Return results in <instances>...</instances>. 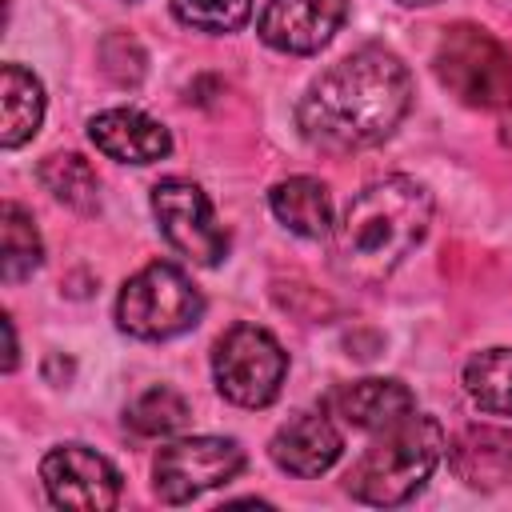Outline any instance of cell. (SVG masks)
I'll list each match as a JSON object with an SVG mask.
<instances>
[{"label": "cell", "mask_w": 512, "mask_h": 512, "mask_svg": "<svg viewBox=\"0 0 512 512\" xmlns=\"http://www.w3.org/2000/svg\"><path fill=\"white\" fill-rule=\"evenodd\" d=\"M40 120H44V84L20 64H4L0 68V144L20 148L24 140L36 136Z\"/></svg>", "instance_id": "15"}, {"label": "cell", "mask_w": 512, "mask_h": 512, "mask_svg": "<svg viewBox=\"0 0 512 512\" xmlns=\"http://www.w3.org/2000/svg\"><path fill=\"white\" fill-rule=\"evenodd\" d=\"M432 72L440 88L468 108H504L512 92V52L480 24L444 28L432 52Z\"/></svg>", "instance_id": "4"}, {"label": "cell", "mask_w": 512, "mask_h": 512, "mask_svg": "<svg viewBox=\"0 0 512 512\" xmlns=\"http://www.w3.org/2000/svg\"><path fill=\"white\" fill-rule=\"evenodd\" d=\"M464 388L480 404V412L512 416V348L476 352L464 364Z\"/></svg>", "instance_id": "18"}, {"label": "cell", "mask_w": 512, "mask_h": 512, "mask_svg": "<svg viewBox=\"0 0 512 512\" xmlns=\"http://www.w3.org/2000/svg\"><path fill=\"white\" fill-rule=\"evenodd\" d=\"M288 372V352L280 340L256 324H236L216 340L212 376L224 400L240 408H268L280 396Z\"/></svg>", "instance_id": "6"}, {"label": "cell", "mask_w": 512, "mask_h": 512, "mask_svg": "<svg viewBox=\"0 0 512 512\" xmlns=\"http://www.w3.org/2000/svg\"><path fill=\"white\" fill-rule=\"evenodd\" d=\"M244 468V448L228 436H188L156 452L152 488L164 504H188L208 488L228 484Z\"/></svg>", "instance_id": "7"}, {"label": "cell", "mask_w": 512, "mask_h": 512, "mask_svg": "<svg viewBox=\"0 0 512 512\" xmlns=\"http://www.w3.org/2000/svg\"><path fill=\"white\" fill-rule=\"evenodd\" d=\"M40 260H44V244H40L32 216L8 200L0 208V276H4V284L28 280L40 268Z\"/></svg>", "instance_id": "17"}, {"label": "cell", "mask_w": 512, "mask_h": 512, "mask_svg": "<svg viewBox=\"0 0 512 512\" xmlns=\"http://www.w3.org/2000/svg\"><path fill=\"white\" fill-rule=\"evenodd\" d=\"M276 468H284L288 476H320L328 472L340 452H344V436L336 432V424L320 412H296L292 420H284L268 444Z\"/></svg>", "instance_id": "11"}, {"label": "cell", "mask_w": 512, "mask_h": 512, "mask_svg": "<svg viewBox=\"0 0 512 512\" xmlns=\"http://www.w3.org/2000/svg\"><path fill=\"white\" fill-rule=\"evenodd\" d=\"M40 184L68 208L76 212H96L100 208V180H96V168L80 156V152H52L40 160Z\"/></svg>", "instance_id": "16"}, {"label": "cell", "mask_w": 512, "mask_h": 512, "mask_svg": "<svg viewBox=\"0 0 512 512\" xmlns=\"http://www.w3.org/2000/svg\"><path fill=\"white\" fill-rule=\"evenodd\" d=\"M444 428L436 416H404L400 424L384 428L380 440L364 448V456L348 472V492L360 504H404L412 492L424 488V480L436 472L444 456Z\"/></svg>", "instance_id": "3"}, {"label": "cell", "mask_w": 512, "mask_h": 512, "mask_svg": "<svg viewBox=\"0 0 512 512\" xmlns=\"http://www.w3.org/2000/svg\"><path fill=\"white\" fill-rule=\"evenodd\" d=\"M328 408L336 416H344L352 428L384 432V428H392V424H400L404 416L416 412V396L400 380L368 376V380H352V384L336 388L328 396Z\"/></svg>", "instance_id": "13"}, {"label": "cell", "mask_w": 512, "mask_h": 512, "mask_svg": "<svg viewBox=\"0 0 512 512\" xmlns=\"http://www.w3.org/2000/svg\"><path fill=\"white\" fill-rule=\"evenodd\" d=\"M152 212H156L164 240L192 264L212 268L228 256V232L216 224L208 196L192 180H176V176L160 180L152 188Z\"/></svg>", "instance_id": "8"}, {"label": "cell", "mask_w": 512, "mask_h": 512, "mask_svg": "<svg viewBox=\"0 0 512 512\" xmlns=\"http://www.w3.org/2000/svg\"><path fill=\"white\" fill-rule=\"evenodd\" d=\"M408 104L412 76L404 60L380 44H368L308 84L296 104V124L300 136L320 152H356L392 136Z\"/></svg>", "instance_id": "1"}, {"label": "cell", "mask_w": 512, "mask_h": 512, "mask_svg": "<svg viewBox=\"0 0 512 512\" xmlns=\"http://www.w3.org/2000/svg\"><path fill=\"white\" fill-rule=\"evenodd\" d=\"M44 492L56 508L108 512L120 500V472L84 444H60L40 460Z\"/></svg>", "instance_id": "9"}, {"label": "cell", "mask_w": 512, "mask_h": 512, "mask_svg": "<svg viewBox=\"0 0 512 512\" xmlns=\"http://www.w3.org/2000/svg\"><path fill=\"white\" fill-rule=\"evenodd\" d=\"M348 16V0H268L260 12V40L276 52H320Z\"/></svg>", "instance_id": "10"}, {"label": "cell", "mask_w": 512, "mask_h": 512, "mask_svg": "<svg viewBox=\"0 0 512 512\" xmlns=\"http://www.w3.org/2000/svg\"><path fill=\"white\" fill-rule=\"evenodd\" d=\"M500 140H504V144H512V92H508V100H504V120H500Z\"/></svg>", "instance_id": "22"}, {"label": "cell", "mask_w": 512, "mask_h": 512, "mask_svg": "<svg viewBox=\"0 0 512 512\" xmlns=\"http://www.w3.org/2000/svg\"><path fill=\"white\" fill-rule=\"evenodd\" d=\"M124 420H128V428H132L136 436H172V432H180V428L188 424V400H184L176 388L156 384V388L140 392V396L128 404Z\"/></svg>", "instance_id": "19"}, {"label": "cell", "mask_w": 512, "mask_h": 512, "mask_svg": "<svg viewBox=\"0 0 512 512\" xmlns=\"http://www.w3.org/2000/svg\"><path fill=\"white\" fill-rule=\"evenodd\" d=\"M4 340H8V352H4V372L16 368V328H12V316H4Z\"/></svg>", "instance_id": "21"}, {"label": "cell", "mask_w": 512, "mask_h": 512, "mask_svg": "<svg viewBox=\"0 0 512 512\" xmlns=\"http://www.w3.org/2000/svg\"><path fill=\"white\" fill-rule=\"evenodd\" d=\"M88 140L120 164H156L172 152V136L160 120L136 108H108L88 120Z\"/></svg>", "instance_id": "12"}, {"label": "cell", "mask_w": 512, "mask_h": 512, "mask_svg": "<svg viewBox=\"0 0 512 512\" xmlns=\"http://www.w3.org/2000/svg\"><path fill=\"white\" fill-rule=\"evenodd\" d=\"M268 204H272V216L288 232H296L304 240L332 236V196L316 176H288V180L272 184Z\"/></svg>", "instance_id": "14"}, {"label": "cell", "mask_w": 512, "mask_h": 512, "mask_svg": "<svg viewBox=\"0 0 512 512\" xmlns=\"http://www.w3.org/2000/svg\"><path fill=\"white\" fill-rule=\"evenodd\" d=\"M172 12L196 32H236L252 16V0H172Z\"/></svg>", "instance_id": "20"}, {"label": "cell", "mask_w": 512, "mask_h": 512, "mask_svg": "<svg viewBox=\"0 0 512 512\" xmlns=\"http://www.w3.org/2000/svg\"><path fill=\"white\" fill-rule=\"evenodd\" d=\"M428 224L432 192L412 176H384L356 192L340 224H332V272L348 284H380L412 256Z\"/></svg>", "instance_id": "2"}, {"label": "cell", "mask_w": 512, "mask_h": 512, "mask_svg": "<svg viewBox=\"0 0 512 512\" xmlns=\"http://www.w3.org/2000/svg\"><path fill=\"white\" fill-rule=\"evenodd\" d=\"M400 4H436V0H400Z\"/></svg>", "instance_id": "23"}, {"label": "cell", "mask_w": 512, "mask_h": 512, "mask_svg": "<svg viewBox=\"0 0 512 512\" xmlns=\"http://www.w3.org/2000/svg\"><path fill=\"white\" fill-rule=\"evenodd\" d=\"M204 316L200 288L168 260L140 268L116 296V324L136 340H172Z\"/></svg>", "instance_id": "5"}]
</instances>
